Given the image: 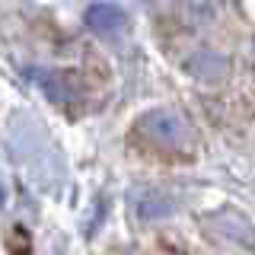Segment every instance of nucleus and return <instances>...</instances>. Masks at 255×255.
Wrapping results in <instances>:
<instances>
[{"label": "nucleus", "mask_w": 255, "mask_h": 255, "mask_svg": "<svg viewBox=\"0 0 255 255\" xmlns=\"http://www.w3.org/2000/svg\"><path fill=\"white\" fill-rule=\"evenodd\" d=\"M137 134L153 143L159 153H182L191 131L175 112H150L137 122Z\"/></svg>", "instance_id": "1"}, {"label": "nucleus", "mask_w": 255, "mask_h": 255, "mask_svg": "<svg viewBox=\"0 0 255 255\" xmlns=\"http://www.w3.org/2000/svg\"><path fill=\"white\" fill-rule=\"evenodd\" d=\"M86 22H90V29L102 32V35H118V32L128 29V13L115 3H96L86 13Z\"/></svg>", "instance_id": "2"}, {"label": "nucleus", "mask_w": 255, "mask_h": 255, "mask_svg": "<svg viewBox=\"0 0 255 255\" xmlns=\"http://www.w3.org/2000/svg\"><path fill=\"white\" fill-rule=\"evenodd\" d=\"M179 16L185 26H207L217 16V0H179Z\"/></svg>", "instance_id": "3"}]
</instances>
